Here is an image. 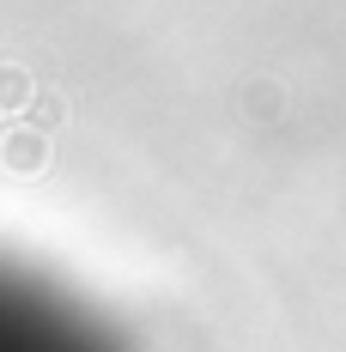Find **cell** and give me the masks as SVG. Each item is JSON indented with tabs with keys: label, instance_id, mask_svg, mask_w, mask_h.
<instances>
[{
	"label": "cell",
	"instance_id": "cell-1",
	"mask_svg": "<svg viewBox=\"0 0 346 352\" xmlns=\"http://www.w3.org/2000/svg\"><path fill=\"white\" fill-rule=\"evenodd\" d=\"M43 158H49V140L43 134H12L6 140V164L12 170H43Z\"/></svg>",
	"mask_w": 346,
	"mask_h": 352
},
{
	"label": "cell",
	"instance_id": "cell-2",
	"mask_svg": "<svg viewBox=\"0 0 346 352\" xmlns=\"http://www.w3.org/2000/svg\"><path fill=\"white\" fill-rule=\"evenodd\" d=\"M25 98H31V79L19 67H0V109H19Z\"/></svg>",
	"mask_w": 346,
	"mask_h": 352
}]
</instances>
